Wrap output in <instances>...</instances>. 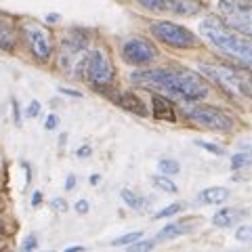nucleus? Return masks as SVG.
<instances>
[{
	"mask_svg": "<svg viewBox=\"0 0 252 252\" xmlns=\"http://www.w3.org/2000/svg\"><path fill=\"white\" fill-rule=\"evenodd\" d=\"M135 84L147 86V89H162L183 101H198L206 97V84L195 72L189 69H172V67H160V69H145V72H135L130 76Z\"/></svg>",
	"mask_w": 252,
	"mask_h": 252,
	"instance_id": "1",
	"label": "nucleus"
},
{
	"mask_svg": "<svg viewBox=\"0 0 252 252\" xmlns=\"http://www.w3.org/2000/svg\"><path fill=\"white\" fill-rule=\"evenodd\" d=\"M200 30L204 38H208L217 49H220L225 55H231L233 59H238L240 63L252 69V38L250 36L227 26L223 19H217V17L206 19Z\"/></svg>",
	"mask_w": 252,
	"mask_h": 252,
	"instance_id": "2",
	"label": "nucleus"
},
{
	"mask_svg": "<svg viewBox=\"0 0 252 252\" xmlns=\"http://www.w3.org/2000/svg\"><path fill=\"white\" fill-rule=\"evenodd\" d=\"M152 34L158 38V40H162L168 46H175V49H191V46L198 44V38H195L187 28L177 26V23H170V21L154 23Z\"/></svg>",
	"mask_w": 252,
	"mask_h": 252,
	"instance_id": "3",
	"label": "nucleus"
},
{
	"mask_svg": "<svg viewBox=\"0 0 252 252\" xmlns=\"http://www.w3.org/2000/svg\"><path fill=\"white\" fill-rule=\"evenodd\" d=\"M219 13L223 15L220 19L227 26L240 30L252 38V6L233 2V0H219Z\"/></svg>",
	"mask_w": 252,
	"mask_h": 252,
	"instance_id": "4",
	"label": "nucleus"
},
{
	"mask_svg": "<svg viewBox=\"0 0 252 252\" xmlns=\"http://www.w3.org/2000/svg\"><path fill=\"white\" fill-rule=\"evenodd\" d=\"M86 59H89V51H86V40H78V38H67L61 44L59 51V65L65 72L78 74L80 69L86 67Z\"/></svg>",
	"mask_w": 252,
	"mask_h": 252,
	"instance_id": "5",
	"label": "nucleus"
},
{
	"mask_svg": "<svg viewBox=\"0 0 252 252\" xmlns=\"http://www.w3.org/2000/svg\"><path fill=\"white\" fill-rule=\"evenodd\" d=\"M23 36H26V42L30 46V51L34 53V57H38L40 61H46L53 53V40L51 34L44 26L36 21H26L23 23Z\"/></svg>",
	"mask_w": 252,
	"mask_h": 252,
	"instance_id": "6",
	"label": "nucleus"
},
{
	"mask_svg": "<svg viewBox=\"0 0 252 252\" xmlns=\"http://www.w3.org/2000/svg\"><path fill=\"white\" fill-rule=\"evenodd\" d=\"M86 76L94 86H105L114 80V65L112 59L103 49L91 51L89 59H86Z\"/></svg>",
	"mask_w": 252,
	"mask_h": 252,
	"instance_id": "7",
	"label": "nucleus"
},
{
	"mask_svg": "<svg viewBox=\"0 0 252 252\" xmlns=\"http://www.w3.org/2000/svg\"><path fill=\"white\" fill-rule=\"evenodd\" d=\"M189 118L193 122H198L206 128H212V130H229L233 122L231 118L227 116L225 112H220L219 107H212V105H195L189 109Z\"/></svg>",
	"mask_w": 252,
	"mask_h": 252,
	"instance_id": "8",
	"label": "nucleus"
},
{
	"mask_svg": "<svg viewBox=\"0 0 252 252\" xmlns=\"http://www.w3.org/2000/svg\"><path fill=\"white\" fill-rule=\"evenodd\" d=\"M149 11L175 13V15H198L204 4L200 0H139Z\"/></svg>",
	"mask_w": 252,
	"mask_h": 252,
	"instance_id": "9",
	"label": "nucleus"
},
{
	"mask_svg": "<svg viewBox=\"0 0 252 252\" xmlns=\"http://www.w3.org/2000/svg\"><path fill=\"white\" fill-rule=\"evenodd\" d=\"M122 57L130 63V65H145V63L154 61L156 49L143 38H132L122 46Z\"/></svg>",
	"mask_w": 252,
	"mask_h": 252,
	"instance_id": "10",
	"label": "nucleus"
},
{
	"mask_svg": "<svg viewBox=\"0 0 252 252\" xmlns=\"http://www.w3.org/2000/svg\"><path fill=\"white\" fill-rule=\"evenodd\" d=\"M200 69H202V74H206L215 82H219L223 89L235 93V74H233V67H227V65H210V63H204V65H200Z\"/></svg>",
	"mask_w": 252,
	"mask_h": 252,
	"instance_id": "11",
	"label": "nucleus"
},
{
	"mask_svg": "<svg viewBox=\"0 0 252 252\" xmlns=\"http://www.w3.org/2000/svg\"><path fill=\"white\" fill-rule=\"evenodd\" d=\"M152 112L156 120L164 122H177V112L168 99L160 97V94H152Z\"/></svg>",
	"mask_w": 252,
	"mask_h": 252,
	"instance_id": "12",
	"label": "nucleus"
},
{
	"mask_svg": "<svg viewBox=\"0 0 252 252\" xmlns=\"http://www.w3.org/2000/svg\"><path fill=\"white\" fill-rule=\"evenodd\" d=\"M244 217H246V210H242V208H223L212 217V225L215 227H233L235 223H240Z\"/></svg>",
	"mask_w": 252,
	"mask_h": 252,
	"instance_id": "13",
	"label": "nucleus"
},
{
	"mask_svg": "<svg viewBox=\"0 0 252 252\" xmlns=\"http://www.w3.org/2000/svg\"><path fill=\"white\" fill-rule=\"evenodd\" d=\"M235 74V93L252 99V69L250 67H233Z\"/></svg>",
	"mask_w": 252,
	"mask_h": 252,
	"instance_id": "14",
	"label": "nucleus"
},
{
	"mask_svg": "<svg viewBox=\"0 0 252 252\" xmlns=\"http://www.w3.org/2000/svg\"><path fill=\"white\" fill-rule=\"evenodd\" d=\"M116 103L122 105L124 109H128V112H132V114H137V116H147V109H145V105H143V101H141L137 94H132V93H122V94H118V97H116Z\"/></svg>",
	"mask_w": 252,
	"mask_h": 252,
	"instance_id": "15",
	"label": "nucleus"
},
{
	"mask_svg": "<svg viewBox=\"0 0 252 252\" xmlns=\"http://www.w3.org/2000/svg\"><path fill=\"white\" fill-rule=\"evenodd\" d=\"M15 46V26L9 17H0V49L11 51Z\"/></svg>",
	"mask_w": 252,
	"mask_h": 252,
	"instance_id": "16",
	"label": "nucleus"
},
{
	"mask_svg": "<svg viewBox=\"0 0 252 252\" xmlns=\"http://www.w3.org/2000/svg\"><path fill=\"white\" fill-rule=\"evenodd\" d=\"M227 198H229V189H225V187H208L198 195V200L202 204H220Z\"/></svg>",
	"mask_w": 252,
	"mask_h": 252,
	"instance_id": "17",
	"label": "nucleus"
},
{
	"mask_svg": "<svg viewBox=\"0 0 252 252\" xmlns=\"http://www.w3.org/2000/svg\"><path fill=\"white\" fill-rule=\"evenodd\" d=\"M189 229V225H185V223H170V225H166L164 229L158 233V242H164V240H170V238H177V235H181V233H185Z\"/></svg>",
	"mask_w": 252,
	"mask_h": 252,
	"instance_id": "18",
	"label": "nucleus"
},
{
	"mask_svg": "<svg viewBox=\"0 0 252 252\" xmlns=\"http://www.w3.org/2000/svg\"><path fill=\"white\" fill-rule=\"evenodd\" d=\"M158 168L162 170V175H179L181 172V164L177 160H170V158H164L158 164Z\"/></svg>",
	"mask_w": 252,
	"mask_h": 252,
	"instance_id": "19",
	"label": "nucleus"
},
{
	"mask_svg": "<svg viewBox=\"0 0 252 252\" xmlns=\"http://www.w3.org/2000/svg\"><path fill=\"white\" fill-rule=\"evenodd\" d=\"M122 200H124L126 204H128L130 208H135V210H141V208L145 206V204H143V200H141L139 195H135V193H132L130 189H122Z\"/></svg>",
	"mask_w": 252,
	"mask_h": 252,
	"instance_id": "20",
	"label": "nucleus"
},
{
	"mask_svg": "<svg viewBox=\"0 0 252 252\" xmlns=\"http://www.w3.org/2000/svg\"><path fill=\"white\" fill-rule=\"evenodd\" d=\"M248 164H252V154H250V152H238V154L231 158V166H233L235 170L248 166Z\"/></svg>",
	"mask_w": 252,
	"mask_h": 252,
	"instance_id": "21",
	"label": "nucleus"
},
{
	"mask_svg": "<svg viewBox=\"0 0 252 252\" xmlns=\"http://www.w3.org/2000/svg\"><path fill=\"white\" fill-rule=\"evenodd\" d=\"M143 238V231H132V233H126L122 238H116L112 244L114 246H126V244H132V242H139Z\"/></svg>",
	"mask_w": 252,
	"mask_h": 252,
	"instance_id": "22",
	"label": "nucleus"
},
{
	"mask_svg": "<svg viewBox=\"0 0 252 252\" xmlns=\"http://www.w3.org/2000/svg\"><path fill=\"white\" fill-rule=\"evenodd\" d=\"M154 183H156V187H160L162 191H168V193H177V185L172 183L170 179H166V177H154Z\"/></svg>",
	"mask_w": 252,
	"mask_h": 252,
	"instance_id": "23",
	"label": "nucleus"
},
{
	"mask_svg": "<svg viewBox=\"0 0 252 252\" xmlns=\"http://www.w3.org/2000/svg\"><path fill=\"white\" fill-rule=\"evenodd\" d=\"M181 210H183V204H170V206L162 208L160 212H156V217H154V219H166V217L177 215V212H181Z\"/></svg>",
	"mask_w": 252,
	"mask_h": 252,
	"instance_id": "24",
	"label": "nucleus"
},
{
	"mask_svg": "<svg viewBox=\"0 0 252 252\" xmlns=\"http://www.w3.org/2000/svg\"><path fill=\"white\" fill-rule=\"evenodd\" d=\"M235 240L240 242H252V225H242L235 231Z\"/></svg>",
	"mask_w": 252,
	"mask_h": 252,
	"instance_id": "25",
	"label": "nucleus"
},
{
	"mask_svg": "<svg viewBox=\"0 0 252 252\" xmlns=\"http://www.w3.org/2000/svg\"><path fill=\"white\" fill-rule=\"evenodd\" d=\"M195 145H200L202 149H208V152L215 154V156H223V154H225L223 147H219V145H215V143H208V141H195Z\"/></svg>",
	"mask_w": 252,
	"mask_h": 252,
	"instance_id": "26",
	"label": "nucleus"
},
{
	"mask_svg": "<svg viewBox=\"0 0 252 252\" xmlns=\"http://www.w3.org/2000/svg\"><path fill=\"white\" fill-rule=\"evenodd\" d=\"M156 242H132V250H147V248H154Z\"/></svg>",
	"mask_w": 252,
	"mask_h": 252,
	"instance_id": "27",
	"label": "nucleus"
},
{
	"mask_svg": "<svg viewBox=\"0 0 252 252\" xmlns=\"http://www.w3.org/2000/svg\"><path fill=\"white\" fill-rule=\"evenodd\" d=\"M38 112H40V103H38V101H32V105L28 107V116H30V118H34Z\"/></svg>",
	"mask_w": 252,
	"mask_h": 252,
	"instance_id": "28",
	"label": "nucleus"
},
{
	"mask_svg": "<svg viewBox=\"0 0 252 252\" xmlns=\"http://www.w3.org/2000/svg\"><path fill=\"white\" fill-rule=\"evenodd\" d=\"M57 124H59V120H57V116H55V114H51V116H49V120L44 122V126H46V128H49V130H53Z\"/></svg>",
	"mask_w": 252,
	"mask_h": 252,
	"instance_id": "29",
	"label": "nucleus"
},
{
	"mask_svg": "<svg viewBox=\"0 0 252 252\" xmlns=\"http://www.w3.org/2000/svg\"><path fill=\"white\" fill-rule=\"evenodd\" d=\"M76 210L80 212V215H84V212H89V202H86V200H78Z\"/></svg>",
	"mask_w": 252,
	"mask_h": 252,
	"instance_id": "30",
	"label": "nucleus"
},
{
	"mask_svg": "<svg viewBox=\"0 0 252 252\" xmlns=\"http://www.w3.org/2000/svg\"><path fill=\"white\" fill-rule=\"evenodd\" d=\"M36 246H38V242H36V238H32V235H30L26 242H23V250H32V248H36Z\"/></svg>",
	"mask_w": 252,
	"mask_h": 252,
	"instance_id": "31",
	"label": "nucleus"
},
{
	"mask_svg": "<svg viewBox=\"0 0 252 252\" xmlns=\"http://www.w3.org/2000/svg\"><path fill=\"white\" fill-rule=\"evenodd\" d=\"M74 185H76V177H74V175H69L67 181H65V189H74Z\"/></svg>",
	"mask_w": 252,
	"mask_h": 252,
	"instance_id": "32",
	"label": "nucleus"
},
{
	"mask_svg": "<svg viewBox=\"0 0 252 252\" xmlns=\"http://www.w3.org/2000/svg\"><path fill=\"white\" fill-rule=\"evenodd\" d=\"M84 156H91V147H80L78 149V158H84Z\"/></svg>",
	"mask_w": 252,
	"mask_h": 252,
	"instance_id": "33",
	"label": "nucleus"
},
{
	"mask_svg": "<svg viewBox=\"0 0 252 252\" xmlns=\"http://www.w3.org/2000/svg\"><path fill=\"white\" fill-rule=\"evenodd\" d=\"M32 200H34V206H38V204H40V200H42V193H40V191H36Z\"/></svg>",
	"mask_w": 252,
	"mask_h": 252,
	"instance_id": "34",
	"label": "nucleus"
},
{
	"mask_svg": "<svg viewBox=\"0 0 252 252\" xmlns=\"http://www.w3.org/2000/svg\"><path fill=\"white\" fill-rule=\"evenodd\" d=\"M53 206H57L59 210H65V208H67L65 204H63V200H55V202H53Z\"/></svg>",
	"mask_w": 252,
	"mask_h": 252,
	"instance_id": "35",
	"label": "nucleus"
},
{
	"mask_svg": "<svg viewBox=\"0 0 252 252\" xmlns=\"http://www.w3.org/2000/svg\"><path fill=\"white\" fill-rule=\"evenodd\" d=\"M61 93H65V94H72V97H80V93H76V91H69V89H61Z\"/></svg>",
	"mask_w": 252,
	"mask_h": 252,
	"instance_id": "36",
	"label": "nucleus"
},
{
	"mask_svg": "<svg viewBox=\"0 0 252 252\" xmlns=\"http://www.w3.org/2000/svg\"><path fill=\"white\" fill-rule=\"evenodd\" d=\"M4 223H2V219H0V238H4Z\"/></svg>",
	"mask_w": 252,
	"mask_h": 252,
	"instance_id": "37",
	"label": "nucleus"
},
{
	"mask_svg": "<svg viewBox=\"0 0 252 252\" xmlns=\"http://www.w3.org/2000/svg\"><path fill=\"white\" fill-rule=\"evenodd\" d=\"M46 19H49V21H57V19H59V15H49Z\"/></svg>",
	"mask_w": 252,
	"mask_h": 252,
	"instance_id": "38",
	"label": "nucleus"
}]
</instances>
